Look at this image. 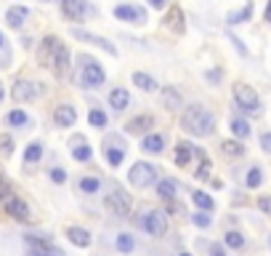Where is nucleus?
Returning a JSON list of instances; mask_svg holds the SVG:
<instances>
[{"instance_id":"obj_1","label":"nucleus","mask_w":271,"mask_h":256,"mask_svg":"<svg viewBox=\"0 0 271 256\" xmlns=\"http://www.w3.org/2000/svg\"><path fill=\"white\" fill-rule=\"evenodd\" d=\"M181 128L189 136H197V139L210 136L216 131V115L210 110H205L202 104H192V107H186L184 118H181Z\"/></svg>"},{"instance_id":"obj_2","label":"nucleus","mask_w":271,"mask_h":256,"mask_svg":"<svg viewBox=\"0 0 271 256\" xmlns=\"http://www.w3.org/2000/svg\"><path fill=\"white\" fill-rule=\"evenodd\" d=\"M144 216H138L136 222L138 227L146 232V235L152 238H162L165 232H168V219H165V211H160V208H146V211H141Z\"/></svg>"},{"instance_id":"obj_3","label":"nucleus","mask_w":271,"mask_h":256,"mask_svg":"<svg viewBox=\"0 0 271 256\" xmlns=\"http://www.w3.org/2000/svg\"><path fill=\"white\" fill-rule=\"evenodd\" d=\"M128 182H131L133 187L144 190V187H149V184H155V182H157V168L152 166V163L138 160L136 166H133L131 171H128Z\"/></svg>"},{"instance_id":"obj_4","label":"nucleus","mask_w":271,"mask_h":256,"mask_svg":"<svg viewBox=\"0 0 271 256\" xmlns=\"http://www.w3.org/2000/svg\"><path fill=\"white\" fill-rule=\"evenodd\" d=\"M234 101L239 104V110L245 112H261V99H258V94L247 86V83H234Z\"/></svg>"},{"instance_id":"obj_5","label":"nucleus","mask_w":271,"mask_h":256,"mask_svg":"<svg viewBox=\"0 0 271 256\" xmlns=\"http://www.w3.org/2000/svg\"><path fill=\"white\" fill-rule=\"evenodd\" d=\"M104 203H107V208L112 214L117 216H131V208H133V200L128 192H120V190H112L107 192V197H104Z\"/></svg>"},{"instance_id":"obj_6","label":"nucleus","mask_w":271,"mask_h":256,"mask_svg":"<svg viewBox=\"0 0 271 256\" xmlns=\"http://www.w3.org/2000/svg\"><path fill=\"white\" fill-rule=\"evenodd\" d=\"M104 80H107L104 67L85 56V67H82V86H85V88H99V86H104Z\"/></svg>"},{"instance_id":"obj_7","label":"nucleus","mask_w":271,"mask_h":256,"mask_svg":"<svg viewBox=\"0 0 271 256\" xmlns=\"http://www.w3.org/2000/svg\"><path fill=\"white\" fill-rule=\"evenodd\" d=\"M114 19L128 21V24H146V11L138 6H131V3H120V6H114Z\"/></svg>"},{"instance_id":"obj_8","label":"nucleus","mask_w":271,"mask_h":256,"mask_svg":"<svg viewBox=\"0 0 271 256\" xmlns=\"http://www.w3.org/2000/svg\"><path fill=\"white\" fill-rule=\"evenodd\" d=\"M3 208H6L8 216L19 219V222H27V219H29V206L21 200L19 195H8L6 200H3Z\"/></svg>"},{"instance_id":"obj_9","label":"nucleus","mask_w":271,"mask_h":256,"mask_svg":"<svg viewBox=\"0 0 271 256\" xmlns=\"http://www.w3.org/2000/svg\"><path fill=\"white\" fill-rule=\"evenodd\" d=\"M62 14L69 21H80L85 14H91V8L85 0H62Z\"/></svg>"},{"instance_id":"obj_10","label":"nucleus","mask_w":271,"mask_h":256,"mask_svg":"<svg viewBox=\"0 0 271 256\" xmlns=\"http://www.w3.org/2000/svg\"><path fill=\"white\" fill-rule=\"evenodd\" d=\"M11 96H14V101H32L38 96V83H32V80H16L14 88H11Z\"/></svg>"},{"instance_id":"obj_11","label":"nucleus","mask_w":271,"mask_h":256,"mask_svg":"<svg viewBox=\"0 0 271 256\" xmlns=\"http://www.w3.org/2000/svg\"><path fill=\"white\" fill-rule=\"evenodd\" d=\"M72 35L77 40H85V43H91V45H99V48H104L109 56H117V48L107 40V38H99V35H93V32H85V30H72Z\"/></svg>"},{"instance_id":"obj_12","label":"nucleus","mask_w":271,"mask_h":256,"mask_svg":"<svg viewBox=\"0 0 271 256\" xmlns=\"http://www.w3.org/2000/svg\"><path fill=\"white\" fill-rule=\"evenodd\" d=\"M53 120L58 128H72L75 120H77V110L72 107V104H58V107L53 110Z\"/></svg>"},{"instance_id":"obj_13","label":"nucleus","mask_w":271,"mask_h":256,"mask_svg":"<svg viewBox=\"0 0 271 256\" xmlns=\"http://www.w3.org/2000/svg\"><path fill=\"white\" fill-rule=\"evenodd\" d=\"M165 27H168L170 32H175V35H184L186 24H184V11L178 6H170L168 16H165Z\"/></svg>"},{"instance_id":"obj_14","label":"nucleus","mask_w":271,"mask_h":256,"mask_svg":"<svg viewBox=\"0 0 271 256\" xmlns=\"http://www.w3.org/2000/svg\"><path fill=\"white\" fill-rule=\"evenodd\" d=\"M27 19H29V8L27 6H11L6 11V21H8V27H14V30H19Z\"/></svg>"},{"instance_id":"obj_15","label":"nucleus","mask_w":271,"mask_h":256,"mask_svg":"<svg viewBox=\"0 0 271 256\" xmlns=\"http://www.w3.org/2000/svg\"><path fill=\"white\" fill-rule=\"evenodd\" d=\"M58 48H62V43H58V38H53V35H48V38L43 40V45H40V54H38V59H40L43 64H51Z\"/></svg>"},{"instance_id":"obj_16","label":"nucleus","mask_w":271,"mask_h":256,"mask_svg":"<svg viewBox=\"0 0 271 256\" xmlns=\"http://www.w3.org/2000/svg\"><path fill=\"white\" fill-rule=\"evenodd\" d=\"M141 149L144 152H152V155H157L165 149V136L162 134H146V136H141Z\"/></svg>"},{"instance_id":"obj_17","label":"nucleus","mask_w":271,"mask_h":256,"mask_svg":"<svg viewBox=\"0 0 271 256\" xmlns=\"http://www.w3.org/2000/svg\"><path fill=\"white\" fill-rule=\"evenodd\" d=\"M51 67H53V72H56L58 78H64V75L69 72V48H67V45H62V48L56 51Z\"/></svg>"},{"instance_id":"obj_18","label":"nucleus","mask_w":271,"mask_h":256,"mask_svg":"<svg viewBox=\"0 0 271 256\" xmlns=\"http://www.w3.org/2000/svg\"><path fill=\"white\" fill-rule=\"evenodd\" d=\"M152 125H155V118H152V115H138V118H133L131 123L125 125V131L128 134H144L146 136V131H149Z\"/></svg>"},{"instance_id":"obj_19","label":"nucleus","mask_w":271,"mask_h":256,"mask_svg":"<svg viewBox=\"0 0 271 256\" xmlns=\"http://www.w3.org/2000/svg\"><path fill=\"white\" fill-rule=\"evenodd\" d=\"M175 195H178V184H175L173 179H160L157 182V197L165 203L175 200Z\"/></svg>"},{"instance_id":"obj_20","label":"nucleus","mask_w":271,"mask_h":256,"mask_svg":"<svg viewBox=\"0 0 271 256\" xmlns=\"http://www.w3.org/2000/svg\"><path fill=\"white\" fill-rule=\"evenodd\" d=\"M67 238L72 240L77 248H88L91 246V232L85 227H69L67 229Z\"/></svg>"},{"instance_id":"obj_21","label":"nucleus","mask_w":271,"mask_h":256,"mask_svg":"<svg viewBox=\"0 0 271 256\" xmlns=\"http://www.w3.org/2000/svg\"><path fill=\"white\" fill-rule=\"evenodd\" d=\"M192 155H194V147L189 142H178V147H175V166L186 168L192 163Z\"/></svg>"},{"instance_id":"obj_22","label":"nucleus","mask_w":271,"mask_h":256,"mask_svg":"<svg viewBox=\"0 0 271 256\" xmlns=\"http://www.w3.org/2000/svg\"><path fill=\"white\" fill-rule=\"evenodd\" d=\"M109 104H112V110L123 112V110H128V104H131V94H128L125 88H114L109 94Z\"/></svg>"},{"instance_id":"obj_23","label":"nucleus","mask_w":271,"mask_h":256,"mask_svg":"<svg viewBox=\"0 0 271 256\" xmlns=\"http://www.w3.org/2000/svg\"><path fill=\"white\" fill-rule=\"evenodd\" d=\"M77 192H82V195H96V192H101V179H96V176H82V179H77Z\"/></svg>"},{"instance_id":"obj_24","label":"nucleus","mask_w":271,"mask_h":256,"mask_svg":"<svg viewBox=\"0 0 271 256\" xmlns=\"http://www.w3.org/2000/svg\"><path fill=\"white\" fill-rule=\"evenodd\" d=\"M162 101L168 104L170 110H181V107H184V99H181V94H178L173 86H165V88H162Z\"/></svg>"},{"instance_id":"obj_25","label":"nucleus","mask_w":271,"mask_h":256,"mask_svg":"<svg viewBox=\"0 0 271 256\" xmlns=\"http://www.w3.org/2000/svg\"><path fill=\"white\" fill-rule=\"evenodd\" d=\"M104 155H107V163H109V166L117 168V166H123V160H125V147L109 144L107 149H104Z\"/></svg>"},{"instance_id":"obj_26","label":"nucleus","mask_w":271,"mask_h":256,"mask_svg":"<svg viewBox=\"0 0 271 256\" xmlns=\"http://www.w3.org/2000/svg\"><path fill=\"white\" fill-rule=\"evenodd\" d=\"M133 83L141 88V91H146V94H152V91H157V80L146 75V72H133Z\"/></svg>"},{"instance_id":"obj_27","label":"nucleus","mask_w":271,"mask_h":256,"mask_svg":"<svg viewBox=\"0 0 271 256\" xmlns=\"http://www.w3.org/2000/svg\"><path fill=\"white\" fill-rule=\"evenodd\" d=\"M221 152H223V158H229V160H237V158H242L245 155V147H242V142H223L221 144Z\"/></svg>"},{"instance_id":"obj_28","label":"nucleus","mask_w":271,"mask_h":256,"mask_svg":"<svg viewBox=\"0 0 271 256\" xmlns=\"http://www.w3.org/2000/svg\"><path fill=\"white\" fill-rule=\"evenodd\" d=\"M192 200H194V206L199 208V211H213V208H216L213 197H210L207 192H202V190H194L192 192Z\"/></svg>"},{"instance_id":"obj_29","label":"nucleus","mask_w":271,"mask_h":256,"mask_svg":"<svg viewBox=\"0 0 271 256\" xmlns=\"http://www.w3.org/2000/svg\"><path fill=\"white\" fill-rule=\"evenodd\" d=\"M114 246H117V251H120V253H133L136 251V240H133L131 232H120L117 240H114Z\"/></svg>"},{"instance_id":"obj_30","label":"nucleus","mask_w":271,"mask_h":256,"mask_svg":"<svg viewBox=\"0 0 271 256\" xmlns=\"http://www.w3.org/2000/svg\"><path fill=\"white\" fill-rule=\"evenodd\" d=\"M194 155L199 158V168H197L194 176H197L199 182H202V179H207V176H210V158H207V155H205L199 147H194Z\"/></svg>"},{"instance_id":"obj_31","label":"nucleus","mask_w":271,"mask_h":256,"mask_svg":"<svg viewBox=\"0 0 271 256\" xmlns=\"http://www.w3.org/2000/svg\"><path fill=\"white\" fill-rule=\"evenodd\" d=\"M231 134L234 136H237V139H247V136H250L253 134V128H250V123H247V120H242V118H231Z\"/></svg>"},{"instance_id":"obj_32","label":"nucleus","mask_w":271,"mask_h":256,"mask_svg":"<svg viewBox=\"0 0 271 256\" xmlns=\"http://www.w3.org/2000/svg\"><path fill=\"white\" fill-rule=\"evenodd\" d=\"M72 158H75L77 163H88V160L93 158V152H91V147H88L85 142H82V139H80V142L75 139V149H72Z\"/></svg>"},{"instance_id":"obj_33","label":"nucleus","mask_w":271,"mask_h":256,"mask_svg":"<svg viewBox=\"0 0 271 256\" xmlns=\"http://www.w3.org/2000/svg\"><path fill=\"white\" fill-rule=\"evenodd\" d=\"M245 184H247L250 190L261 187V184H263V168H261V166H253L250 171H247V176H245Z\"/></svg>"},{"instance_id":"obj_34","label":"nucleus","mask_w":271,"mask_h":256,"mask_svg":"<svg viewBox=\"0 0 271 256\" xmlns=\"http://www.w3.org/2000/svg\"><path fill=\"white\" fill-rule=\"evenodd\" d=\"M88 123H91L93 128H107L109 118H107V112H104V110H99V107H93V110L88 112Z\"/></svg>"},{"instance_id":"obj_35","label":"nucleus","mask_w":271,"mask_h":256,"mask_svg":"<svg viewBox=\"0 0 271 256\" xmlns=\"http://www.w3.org/2000/svg\"><path fill=\"white\" fill-rule=\"evenodd\" d=\"M43 158V144L40 142H32V144H27V149H24V163L29 166V163H38Z\"/></svg>"},{"instance_id":"obj_36","label":"nucleus","mask_w":271,"mask_h":256,"mask_svg":"<svg viewBox=\"0 0 271 256\" xmlns=\"http://www.w3.org/2000/svg\"><path fill=\"white\" fill-rule=\"evenodd\" d=\"M250 16H253V0H250V3H245L242 11H237V14L229 16V24H242V21H247Z\"/></svg>"},{"instance_id":"obj_37","label":"nucleus","mask_w":271,"mask_h":256,"mask_svg":"<svg viewBox=\"0 0 271 256\" xmlns=\"http://www.w3.org/2000/svg\"><path fill=\"white\" fill-rule=\"evenodd\" d=\"M8 123L14 125V128H21V125L29 123V118H27L24 110H11V112H8Z\"/></svg>"},{"instance_id":"obj_38","label":"nucleus","mask_w":271,"mask_h":256,"mask_svg":"<svg viewBox=\"0 0 271 256\" xmlns=\"http://www.w3.org/2000/svg\"><path fill=\"white\" fill-rule=\"evenodd\" d=\"M223 243H226L229 248H245V238L239 235L237 229H231V232H226V235H223Z\"/></svg>"},{"instance_id":"obj_39","label":"nucleus","mask_w":271,"mask_h":256,"mask_svg":"<svg viewBox=\"0 0 271 256\" xmlns=\"http://www.w3.org/2000/svg\"><path fill=\"white\" fill-rule=\"evenodd\" d=\"M192 222H194L199 229H207L210 224H213V216H210L207 211H197V214H192Z\"/></svg>"},{"instance_id":"obj_40","label":"nucleus","mask_w":271,"mask_h":256,"mask_svg":"<svg viewBox=\"0 0 271 256\" xmlns=\"http://www.w3.org/2000/svg\"><path fill=\"white\" fill-rule=\"evenodd\" d=\"M0 152H3V155H11V152H14V139H11V136H0Z\"/></svg>"},{"instance_id":"obj_41","label":"nucleus","mask_w":271,"mask_h":256,"mask_svg":"<svg viewBox=\"0 0 271 256\" xmlns=\"http://www.w3.org/2000/svg\"><path fill=\"white\" fill-rule=\"evenodd\" d=\"M51 179H53L56 184H64V182H67V171H64L62 166H56V168H51Z\"/></svg>"},{"instance_id":"obj_42","label":"nucleus","mask_w":271,"mask_h":256,"mask_svg":"<svg viewBox=\"0 0 271 256\" xmlns=\"http://www.w3.org/2000/svg\"><path fill=\"white\" fill-rule=\"evenodd\" d=\"M261 149L271 155V131H266V134L261 136Z\"/></svg>"},{"instance_id":"obj_43","label":"nucleus","mask_w":271,"mask_h":256,"mask_svg":"<svg viewBox=\"0 0 271 256\" xmlns=\"http://www.w3.org/2000/svg\"><path fill=\"white\" fill-rule=\"evenodd\" d=\"M258 208H261L263 214H271V197H266V195H263L261 200H258Z\"/></svg>"},{"instance_id":"obj_44","label":"nucleus","mask_w":271,"mask_h":256,"mask_svg":"<svg viewBox=\"0 0 271 256\" xmlns=\"http://www.w3.org/2000/svg\"><path fill=\"white\" fill-rule=\"evenodd\" d=\"M8 192H11V187H8V182H6L3 176H0V197H3V200H6V197H8Z\"/></svg>"},{"instance_id":"obj_45","label":"nucleus","mask_w":271,"mask_h":256,"mask_svg":"<svg viewBox=\"0 0 271 256\" xmlns=\"http://www.w3.org/2000/svg\"><path fill=\"white\" fill-rule=\"evenodd\" d=\"M210 256H226V251H223L221 246H210Z\"/></svg>"},{"instance_id":"obj_46","label":"nucleus","mask_w":271,"mask_h":256,"mask_svg":"<svg viewBox=\"0 0 271 256\" xmlns=\"http://www.w3.org/2000/svg\"><path fill=\"white\" fill-rule=\"evenodd\" d=\"M149 3L155 6V8H165V0H149Z\"/></svg>"},{"instance_id":"obj_47","label":"nucleus","mask_w":271,"mask_h":256,"mask_svg":"<svg viewBox=\"0 0 271 256\" xmlns=\"http://www.w3.org/2000/svg\"><path fill=\"white\" fill-rule=\"evenodd\" d=\"M266 21H271V0H268V6H266Z\"/></svg>"},{"instance_id":"obj_48","label":"nucleus","mask_w":271,"mask_h":256,"mask_svg":"<svg viewBox=\"0 0 271 256\" xmlns=\"http://www.w3.org/2000/svg\"><path fill=\"white\" fill-rule=\"evenodd\" d=\"M178 256H194V253H189V251H184V253H178Z\"/></svg>"},{"instance_id":"obj_49","label":"nucleus","mask_w":271,"mask_h":256,"mask_svg":"<svg viewBox=\"0 0 271 256\" xmlns=\"http://www.w3.org/2000/svg\"><path fill=\"white\" fill-rule=\"evenodd\" d=\"M0 48H3V35H0Z\"/></svg>"},{"instance_id":"obj_50","label":"nucleus","mask_w":271,"mask_h":256,"mask_svg":"<svg viewBox=\"0 0 271 256\" xmlns=\"http://www.w3.org/2000/svg\"><path fill=\"white\" fill-rule=\"evenodd\" d=\"M0 99H3V86H0Z\"/></svg>"}]
</instances>
